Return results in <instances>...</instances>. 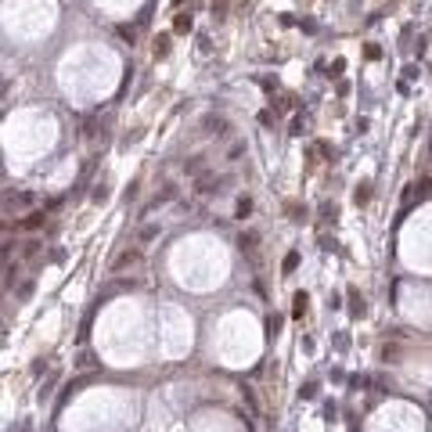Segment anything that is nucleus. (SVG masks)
Masks as SVG:
<instances>
[{"instance_id":"f257e3e1","label":"nucleus","mask_w":432,"mask_h":432,"mask_svg":"<svg viewBox=\"0 0 432 432\" xmlns=\"http://www.w3.org/2000/svg\"><path fill=\"white\" fill-rule=\"evenodd\" d=\"M306 302H310V296H306V292H299V296H296V310H292V317H302V314H306Z\"/></svg>"},{"instance_id":"f03ea898","label":"nucleus","mask_w":432,"mask_h":432,"mask_svg":"<svg viewBox=\"0 0 432 432\" xmlns=\"http://www.w3.org/2000/svg\"><path fill=\"white\" fill-rule=\"evenodd\" d=\"M169 54V36H159L155 40V58H166Z\"/></svg>"},{"instance_id":"7ed1b4c3","label":"nucleus","mask_w":432,"mask_h":432,"mask_svg":"<svg viewBox=\"0 0 432 432\" xmlns=\"http://www.w3.org/2000/svg\"><path fill=\"white\" fill-rule=\"evenodd\" d=\"M349 302H353V306H349V310H353V317H360V314H364V299H360V292H349Z\"/></svg>"},{"instance_id":"20e7f679","label":"nucleus","mask_w":432,"mask_h":432,"mask_svg":"<svg viewBox=\"0 0 432 432\" xmlns=\"http://www.w3.org/2000/svg\"><path fill=\"white\" fill-rule=\"evenodd\" d=\"M177 33H191V15H177V25H173Z\"/></svg>"},{"instance_id":"39448f33","label":"nucleus","mask_w":432,"mask_h":432,"mask_svg":"<svg viewBox=\"0 0 432 432\" xmlns=\"http://www.w3.org/2000/svg\"><path fill=\"white\" fill-rule=\"evenodd\" d=\"M296 266H299V252H288L284 256V274H292Z\"/></svg>"},{"instance_id":"423d86ee","label":"nucleus","mask_w":432,"mask_h":432,"mask_svg":"<svg viewBox=\"0 0 432 432\" xmlns=\"http://www.w3.org/2000/svg\"><path fill=\"white\" fill-rule=\"evenodd\" d=\"M238 245H242V249H256V234H242V238H238Z\"/></svg>"},{"instance_id":"0eeeda50","label":"nucleus","mask_w":432,"mask_h":432,"mask_svg":"<svg viewBox=\"0 0 432 432\" xmlns=\"http://www.w3.org/2000/svg\"><path fill=\"white\" fill-rule=\"evenodd\" d=\"M249 213H252V202L242 198V202H238V216H249Z\"/></svg>"},{"instance_id":"6e6552de","label":"nucleus","mask_w":432,"mask_h":432,"mask_svg":"<svg viewBox=\"0 0 432 432\" xmlns=\"http://www.w3.org/2000/svg\"><path fill=\"white\" fill-rule=\"evenodd\" d=\"M40 220H43V213H33L29 220H25V227H40Z\"/></svg>"}]
</instances>
